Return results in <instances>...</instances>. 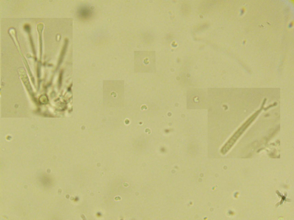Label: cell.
I'll list each match as a JSON object with an SVG mask.
<instances>
[{
	"mask_svg": "<svg viewBox=\"0 0 294 220\" xmlns=\"http://www.w3.org/2000/svg\"><path fill=\"white\" fill-rule=\"evenodd\" d=\"M93 11L88 6L84 5L80 7L77 10V15L80 19L86 20L91 18L93 15Z\"/></svg>",
	"mask_w": 294,
	"mask_h": 220,
	"instance_id": "1",
	"label": "cell"
}]
</instances>
